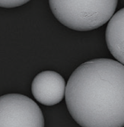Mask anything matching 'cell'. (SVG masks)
I'll use <instances>...</instances> for the list:
<instances>
[{"instance_id":"1","label":"cell","mask_w":124,"mask_h":127,"mask_svg":"<svg viewBox=\"0 0 124 127\" xmlns=\"http://www.w3.org/2000/svg\"><path fill=\"white\" fill-rule=\"evenodd\" d=\"M65 97L82 127L124 126V65L106 58L82 63L67 82Z\"/></svg>"},{"instance_id":"2","label":"cell","mask_w":124,"mask_h":127,"mask_svg":"<svg viewBox=\"0 0 124 127\" xmlns=\"http://www.w3.org/2000/svg\"><path fill=\"white\" fill-rule=\"evenodd\" d=\"M118 0H49L52 13L62 25L77 31L97 29L114 15Z\"/></svg>"},{"instance_id":"3","label":"cell","mask_w":124,"mask_h":127,"mask_svg":"<svg viewBox=\"0 0 124 127\" xmlns=\"http://www.w3.org/2000/svg\"><path fill=\"white\" fill-rule=\"evenodd\" d=\"M1 127H43L44 118L40 107L30 97L8 94L0 98Z\"/></svg>"},{"instance_id":"4","label":"cell","mask_w":124,"mask_h":127,"mask_svg":"<svg viewBox=\"0 0 124 127\" xmlns=\"http://www.w3.org/2000/svg\"><path fill=\"white\" fill-rule=\"evenodd\" d=\"M66 85L64 78L54 71H43L37 74L31 84L34 98L45 106H53L62 100Z\"/></svg>"},{"instance_id":"5","label":"cell","mask_w":124,"mask_h":127,"mask_svg":"<svg viewBox=\"0 0 124 127\" xmlns=\"http://www.w3.org/2000/svg\"><path fill=\"white\" fill-rule=\"evenodd\" d=\"M105 37L112 56L124 65V8L114 13L110 19Z\"/></svg>"},{"instance_id":"6","label":"cell","mask_w":124,"mask_h":127,"mask_svg":"<svg viewBox=\"0 0 124 127\" xmlns=\"http://www.w3.org/2000/svg\"><path fill=\"white\" fill-rule=\"evenodd\" d=\"M30 0H0V5L2 8H15L23 5Z\"/></svg>"}]
</instances>
